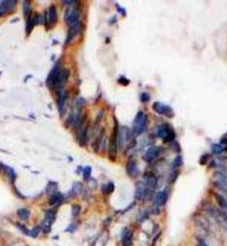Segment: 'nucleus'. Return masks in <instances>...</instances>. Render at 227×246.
Segmentation results:
<instances>
[{"instance_id":"nucleus-1","label":"nucleus","mask_w":227,"mask_h":246,"mask_svg":"<svg viewBox=\"0 0 227 246\" xmlns=\"http://www.w3.org/2000/svg\"><path fill=\"white\" fill-rule=\"evenodd\" d=\"M146 125V116L143 112H139L133 122L132 132L135 136H139L144 131Z\"/></svg>"},{"instance_id":"nucleus-2","label":"nucleus","mask_w":227,"mask_h":246,"mask_svg":"<svg viewBox=\"0 0 227 246\" xmlns=\"http://www.w3.org/2000/svg\"><path fill=\"white\" fill-rule=\"evenodd\" d=\"M157 134L159 137H161V139H163L164 141L167 142H171L172 140L175 138V132L172 129V128L168 124H163L161 125L159 128Z\"/></svg>"},{"instance_id":"nucleus-3","label":"nucleus","mask_w":227,"mask_h":246,"mask_svg":"<svg viewBox=\"0 0 227 246\" xmlns=\"http://www.w3.org/2000/svg\"><path fill=\"white\" fill-rule=\"evenodd\" d=\"M117 139H118V129L116 128V124L115 127V131L113 133V136L110 140V143H109V159H115L116 157L117 154Z\"/></svg>"},{"instance_id":"nucleus-4","label":"nucleus","mask_w":227,"mask_h":246,"mask_svg":"<svg viewBox=\"0 0 227 246\" xmlns=\"http://www.w3.org/2000/svg\"><path fill=\"white\" fill-rule=\"evenodd\" d=\"M215 184L221 191L227 193V176L221 172H216L215 175Z\"/></svg>"},{"instance_id":"nucleus-5","label":"nucleus","mask_w":227,"mask_h":246,"mask_svg":"<svg viewBox=\"0 0 227 246\" xmlns=\"http://www.w3.org/2000/svg\"><path fill=\"white\" fill-rule=\"evenodd\" d=\"M154 110H155L156 113H160V114H164L169 116V117H171L173 116V111L172 109L165 104H161L160 102H155L154 104Z\"/></svg>"},{"instance_id":"nucleus-6","label":"nucleus","mask_w":227,"mask_h":246,"mask_svg":"<svg viewBox=\"0 0 227 246\" xmlns=\"http://www.w3.org/2000/svg\"><path fill=\"white\" fill-rule=\"evenodd\" d=\"M66 19L67 24L69 25V27H73V26H76L80 23L79 22V12L76 10H73L71 12H67L66 13Z\"/></svg>"},{"instance_id":"nucleus-7","label":"nucleus","mask_w":227,"mask_h":246,"mask_svg":"<svg viewBox=\"0 0 227 246\" xmlns=\"http://www.w3.org/2000/svg\"><path fill=\"white\" fill-rule=\"evenodd\" d=\"M15 4H16L15 1H10V0L1 2L0 3V16H3L6 13H8L9 12H11L14 8Z\"/></svg>"},{"instance_id":"nucleus-8","label":"nucleus","mask_w":227,"mask_h":246,"mask_svg":"<svg viewBox=\"0 0 227 246\" xmlns=\"http://www.w3.org/2000/svg\"><path fill=\"white\" fill-rule=\"evenodd\" d=\"M161 152V148L159 147H151L149 148L144 155V159L145 160H146L147 162H150L152 160H154L155 159H156L159 154Z\"/></svg>"},{"instance_id":"nucleus-9","label":"nucleus","mask_w":227,"mask_h":246,"mask_svg":"<svg viewBox=\"0 0 227 246\" xmlns=\"http://www.w3.org/2000/svg\"><path fill=\"white\" fill-rule=\"evenodd\" d=\"M61 69L59 67H55L52 73L50 74V75L48 77V80H47V82L48 84H50L52 86L55 88L58 84V82H59V78H60V75H61Z\"/></svg>"},{"instance_id":"nucleus-10","label":"nucleus","mask_w":227,"mask_h":246,"mask_svg":"<svg viewBox=\"0 0 227 246\" xmlns=\"http://www.w3.org/2000/svg\"><path fill=\"white\" fill-rule=\"evenodd\" d=\"M168 199V192L166 191H159L155 198V203L157 206H161L167 202Z\"/></svg>"},{"instance_id":"nucleus-11","label":"nucleus","mask_w":227,"mask_h":246,"mask_svg":"<svg viewBox=\"0 0 227 246\" xmlns=\"http://www.w3.org/2000/svg\"><path fill=\"white\" fill-rule=\"evenodd\" d=\"M126 169H127L128 175L131 177H136L139 175V168L135 161H130L127 164Z\"/></svg>"},{"instance_id":"nucleus-12","label":"nucleus","mask_w":227,"mask_h":246,"mask_svg":"<svg viewBox=\"0 0 227 246\" xmlns=\"http://www.w3.org/2000/svg\"><path fill=\"white\" fill-rule=\"evenodd\" d=\"M128 139H129V130L127 129V128H122L120 133H118V143H119V146L122 147V145L127 142Z\"/></svg>"},{"instance_id":"nucleus-13","label":"nucleus","mask_w":227,"mask_h":246,"mask_svg":"<svg viewBox=\"0 0 227 246\" xmlns=\"http://www.w3.org/2000/svg\"><path fill=\"white\" fill-rule=\"evenodd\" d=\"M80 29H81V24L80 23L77 24V25H76V26L69 27V30H68V33H67V43H69L77 35L78 32L80 31Z\"/></svg>"},{"instance_id":"nucleus-14","label":"nucleus","mask_w":227,"mask_h":246,"mask_svg":"<svg viewBox=\"0 0 227 246\" xmlns=\"http://www.w3.org/2000/svg\"><path fill=\"white\" fill-rule=\"evenodd\" d=\"M145 194H146V186L142 182H139L137 184L135 191V198L138 200H141L144 197Z\"/></svg>"},{"instance_id":"nucleus-15","label":"nucleus","mask_w":227,"mask_h":246,"mask_svg":"<svg viewBox=\"0 0 227 246\" xmlns=\"http://www.w3.org/2000/svg\"><path fill=\"white\" fill-rule=\"evenodd\" d=\"M146 186L150 190H155L157 186V178L155 175L150 174L146 178Z\"/></svg>"},{"instance_id":"nucleus-16","label":"nucleus","mask_w":227,"mask_h":246,"mask_svg":"<svg viewBox=\"0 0 227 246\" xmlns=\"http://www.w3.org/2000/svg\"><path fill=\"white\" fill-rule=\"evenodd\" d=\"M47 17H48V22L51 24H54L58 20V13L56 10L55 6H51L47 12Z\"/></svg>"},{"instance_id":"nucleus-17","label":"nucleus","mask_w":227,"mask_h":246,"mask_svg":"<svg viewBox=\"0 0 227 246\" xmlns=\"http://www.w3.org/2000/svg\"><path fill=\"white\" fill-rule=\"evenodd\" d=\"M215 197L218 205L220 206L222 210L225 212V214L227 215V200L225 197L221 196L220 194H215Z\"/></svg>"},{"instance_id":"nucleus-18","label":"nucleus","mask_w":227,"mask_h":246,"mask_svg":"<svg viewBox=\"0 0 227 246\" xmlns=\"http://www.w3.org/2000/svg\"><path fill=\"white\" fill-rule=\"evenodd\" d=\"M122 244L124 246H130L132 244V233L129 229H125L122 234Z\"/></svg>"},{"instance_id":"nucleus-19","label":"nucleus","mask_w":227,"mask_h":246,"mask_svg":"<svg viewBox=\"0 0 227 246\" xmlns=\"http://www.w3.org/2000/svg\"><path fill=\"white\" fill-rule=\"evenodd\" d=\"M68 76H69V71L67 69L61 70L60 78H59V82H58V84H57V86L55 88H61V86H62L67 81Z\"/></svg>"},{"instance_id":"nucleus-20","label":"nucleus","mask_w":227,"mask_h":246,"mask_svg":"<svg viewBox=\"0 0 227 246\" xmlns=\"http://www.w3.org/2000/svg\"><path fill=\"white\" fill-rule=\"evenodd\" d=\"M63 197L60 192H56L54 194H52L50 198V205H59L60 203L62 201Z\"/></svg>"},{"instance_id":"nucleus-21","label":"nucleus","mask_w":227,"mask_h":246,"mask_svg":"<svg viewBox=\"0 0 227 246\" xmlns=\"http://www.w3.org/2000/svg\"><path fill=\"white\" fill-rule=\"evenodd\" d=\"M79 141L81 144H84L86 141H87V138H88V129H87V127H84L81 129V131L79 133Z\"/></svg>"},{"instance_id":"nucleus-22","label":"nucleus","mask_w":227,"mask_h":246,"mask_svg":"<svg viewBox=\"0 0 227 246\" xmlns=\"http://www.w3.org/2000/svg\"><path fill=\"white\" fill-rule=\"evenodd\" d=\"M17 215L19 216L20 219H23V220H26L29 218V215H30V212L28 211V209L26 208H21L17 211Z\"/></svg>"},{"instance_id":"nucleus-23","label":"nucleus","mask_w":227,"mask_h":246,"mask_svg":"<svg viewBox=\"0 0 227 246\" xmlns=\"http://www.w3.org/2000/svg\"><path fill=\"white\" fill-rule=\"evenodd\" d=\"M103 137H104V133L101 132L100 135H99V137L95 139L94 142H93V144H92V147H93V150H94L95 152H98V150L100 149V145H101V142L103 141Z\"/></svg>"},{"instance_id":"nucleus-24","label":"nucleus","mask_w":227,"mask_h":246,"mask_svg":"<svg viewBox=\"0 0 227 246\" xmlns=\"http://www.w3.org/2000/svg\"><path fill=\"white\" fill-rule=\"evenodd\" d=\"M44 217H45V221H47V222H49V223L52 224V223L54 221L55 213H54V212H53L52 210H47V211L45 212Z\"/></svg>"},{"instance_id":"nucleus-25","label":"nucleus","mask_w":227,"mask_h":246,"mask_svg":"<svg viewBox=\"0 0 227 246\" xmlns=\"http://www.w3.org/2000/svg\"><path fill=\"white\" fill-rule=\"evenodd\" d=\"M33 26H34L33 20H32L31 18H28V20H27V24H26V30H27V35H28V36L30 34V32L32 31Z\"/></svg>"},{"instance_id":"nucleus-26","label":"nucleus","mask_w":227,"mask_h":246,"mask_svg":"<svg viewBox=\"0 0 227 246\" xmlns=\"http://www.w3.org/2000/svg\"><path fill=\"white\" fill-rule=\"evenodd\" d=\"M113 191H114V184L110 183V182L102 187V191L105 192V193H111V192H113Z\"/></svg>"},{"instance_id":"nucleus-27","label":"nucleus","mask_w":227,"mask_h":246,"mask_svg":"<svg viewBox=\"0 0 227 246\" xmlns=\"http://www.w3.org/2000/svg\"><path fill=\"white\" fill-rule=\"evenodd\" d=\"M40 229H41V227H36V228H34L33 229L29 231L28 235L31 236V237H37V235L39 234V232H40Z\"/></svg>"},{"instance_id":"nucleus-28","label":"nucleus","mask_w":227,"mask_h":246,"mask_svg":"<svg viewBox=\"0 0 227 246\" xmlns=\"http://www.w3.org/2000/svg\"><path fill=\"white\" fill-rule=\"evenodd\" d=\"M91 166H86V167L83 169V178H84L85 180H88L89 178H90V176H91Z\"/></svg>"},{"instance_id":"nucleus-29","label":"nucleus","mask_w":227,"mask_h":246,"mask_svg":"<svg viewBox=\"0 0 227 246\" xmlns=\"http://www.w3.org/2000/svg\"><path fill=\"white\" fill-rule=\"evenodd\" d=\"M212 152L216 154H219L223 152V147H222L220 144H214L212 146Z\"/></svg>"},{"instance_id":"nucleus-30","label":"nucleus","mask_w":227,"mask_h":246,"mask_svg":"<svg viewBox=\"0 0 227 246\" xmlns=\"http://www.w3.org/2000/svg\"><path fill=\"white\" fill-rule=\"evenodd\" d=\"M23 11H24V13L26 15H29L30 12H31V9H30V5L28 4V2H25L24 5H23Z\"/></svg>"},{"instance_id":"nucleus-31","label":"nucleus","mask_w":227,"mask_h":246,"mask_svg":"<svg viewBox=\"0 0 227 246\" xmlns=\"http://www.w3.org/2000/svg\"><path fill=\"white\" fill-rule=\"evenodd\" d=\"M32 20H33L34 25L40 24V23H42V22H43V19H42V17H41V15H40V14H36V15H35V17H34Z\"/></svg>"},{"instance_id":"nucleus-32","label":"nucleus","mask_w":227,"mask_h":246,"mask_svg":"<svg viewBox=\"0 0 227 246\" xmlns=\"http://www.w3.org/2000/svg\"><path fill=\"white\" fill-rule=\"evenodd\" d=\"M80 211H81V208L79 205H73L72 207V215L73 216H77L78 214L80 213Z\"/></svg>"},{"instance_id":"nucleus-33","label":"nucleus","mask_w":227,"mask_h":246,"mask_svg":"<svg viewBox=\"0 0 227 246\" xmlns=\"http://www.w3.org/2000/svg\"><path fill=\"white\" fill-rule=\"evenodd\" d=\"M65 102H66V96L63 94V95L61 97V102H60V108H61H61H63Z\"/></svg>"},{"instance_id":"nucleus-34","label":"nucleus","mask_w":227,"mask_h":246,"mask_svg":"<svg viewBox=\"0 0 227 246\" xmlns=\"http://www.w3.org/2000/svg\"><path fill=\"white\" fill-rule=\"evenodd\" d=\"M149 96L147 95L146 93H143L142 95H141V101H143V102H146V101H148L149 100Z\"/></svg>"},{"instance_id":"nucleus-35","label":"nucleus","mask_w":227,"mask_h":246,"mask_svg":"<svg viewBox=\"0 0 227 246\" xmlns=\"http://www.w3.org/2000/svg\"><path fill=\"white\" fill-rule=\"evenodd\" d=\"M198 246H208V244L203 240L198 239Z\"/></svg>"}]
</instances>
